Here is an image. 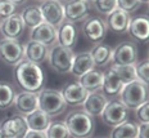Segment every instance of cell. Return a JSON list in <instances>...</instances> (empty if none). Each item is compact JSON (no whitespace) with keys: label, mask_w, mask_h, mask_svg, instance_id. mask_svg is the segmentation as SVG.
I'll return each instance as SVG.
<instances>
[{"label":"cell","mask_w":149,"mask_h":138,"mask_svg":"<svg viewBox=\"0 0 149 138\" xmlns=\"http://www.w3.org/2000/svg\"><path fill=\"white\" fill-rule=\"evenodd\" d=\"M123 81L120 79V76L114 71V68L109 66L105 71H103V84H102L100 90L104 93V96L108 99L117 98L120 92L123 88Z\"/></svg>","instance_id":"14"},{"label":"cell","mask_w":149,"mask_h":138,"mask_svg":"<svg viewBox=\"0 0 149 138\" xmlns=\"http://www.w3.org/2000/svg\"><path fill=\"white\" fill-rule=\"evenodd\" d=\"M130 21H131V15L116 8L113 12H111L107 15V20L104 22L105 26H107V30L112 31L113 34H117V35H122V34L127 32Z\"/></svg>","instance_id":"16"},{"label":"cell","mask_w":149,"mask_h":138,"mask_svg":"<svg viewBox=\"0 0 149 138\" xmlns=\"http://www.w3.org/2000/svg\"><path fill=\"white\" fill-rule=\"evenodd\" d=\"M139 1H140V4H147L148 0H139Z\"/></svg>","instance_id":"41"},{"label":"cell","mask_w":149,"mask_h":138,"mask_svg":"<svg viewBox=\"0 0 149 138\" xmlns=\"http://www.w3.org/2000/svg\"><path fill=\"white\" fill-rule=\"evenodd\" d=\"M0 138H9V137H7L4 133H1V132H0Z\"/></svg>","instance_id":"40"},{"label":"cell","mask_w":149,"mask_h":138,"mask_svg":"<svg viewBox=\"0 0 149 138\" xmlns=\"http://www.w3.org/2000/svg\"><path fill=\"white\" fill-rule=\"evenodd\" d=\"M22 138H48L45 132H36V130H27V133L24 134Z\"/></svg>","instance_id":"38"},{"label":"cell","mask_w":149,"mask_h":138,"mask_svg":"<svg viewBox=\"0 0 149 138\" xmlns=\"http://www.w3.org/2000/svg\"><path fill=\"white\" fill-rule=\"evenodd\" d=\"M90 9H91V4L85 0H66L63 3L64 20L74 25L84 22L90 15Z\"/></svg>","instance_id":"10"},{"label":"cell","mask_w":149,"mask_h":138,"mask_svg":"<svg viewBox=\"0 0 149 138\" xmlns=\"http://www.w3.org/2000/svg\"><path fill=\"white\" fill-rule=\"evenodd\" d=\"M37 97H39V108L44 111L49 118H57L66 111L67 105L59 90L44 88L37 93Z\"/></svg>","instance_id":"4"},{"label":"cell","mask_w":149,"mask_h":138,"mask_svg":"<svg viewBox=\"0 0 149 138\" xmlns=\"http://www.w3.org/2000/svg\"><path fill=\"white\" fill-rule=\"evenodd\" d=\"M134 67H135L136 80L141 81V83H144L148 85V83H149V73H148L149 61H148V58L143 59V61H138L134 65Z\"/></svg>","instance_id":"33"},{"label":"cell","mask_w":149,"mask_h":138,"mask_svg":"<svg viewBox=\"0 0 149 138\" xmlns=\"http://www.w3.org/2000/svg\"><path fill=\"white\" fill-rule=\"evenodd\" d=\"M39 8L41 12L42 20L46 23L58 27L64 21L63 3L58 0H42L39 4Z\"/></svg>","instance_id":"11"},{"label":"cell","mask_w":149,"mask_h":138,"mask_svg":"<svg viewBox=\"0 0 149 138\" xmlns=\"http://www.w3.org/2000/svg\"><path fill=\"white\" fill-rule=\"evenodd\" d=\"M14 79L18 87L26 92L39 93L45 85V75L40 65L32 63L27 59H22L14 66Z\"/></svg>","instance_id":"1"},{"label":"cell","mask_w":149,"mask_h":138,"mask_svg":"<svg viewBox=\"0 0 149 138\" xmlns=\"http://www.w3.org/2000/svg\"><path fill=\"white\" fill-rule=\"evenodd\" d=\"M91 4L97 13L108 15L117 8V0H93Z\"/></svg>","instance_id":"32"},{"label":"cell","mask_w":149,"mask_h":138,"mask_svg":"<svg viewBox=\"0 0 149 138\" xmlns=\"http://www.w3.org/2000/svg\"><path fill=\"white\" fill-rule=\"evenodd\" d=\"M139 124L136 121L126 120L111 130L109 138H138Z\"/></svg>","instance_id":"28"},{"label":"cell","mask_w":149,"mask_h":138,"mask_svg":"<svg viewBox=\"0 0 149 138\" xmlns=\"http://www.w3.org/2000/svg\"><path fill=\"white\" fill-rule=\"evenodd\" d=\"M13 106H14V110L19 115L27 116L29 114L39 108V97H37V93L26 92V90L17 93L14 97Z\"/></svg>","instance_id":"15"},{"label":"cell","mask_w":149,"mask_h":138,"mask_svg":"<svg viewBox=\"0 0 149 138\" xmlns=\"http://www.w3.org/2000/svg\"><path fill=\"white\" fill-rule=\"evenodd\" d=\"M66 123L71 138H91L95 132V118L90 116L82 108L68 112Z\"/></svg>","instance_id":"2"},{"label":"cell","mask_w":149,"mask_h":138,"mask_svg":"<svg viewBox=\"0 0 149 138\" xmlns=\"http://www.w3.org/2000/svg\"><path fill=\"white\" fill-rule=\"evenodd\" d=\"M139 7H140V1L139 0H117V8L129 14L136 12Z\"/></svg>","instance_id":"35"},{"label":"cell","mask_w":149,"mask_h":138,"mask_svg":"<svg viewBox=\"0 0 149 138\" xmlns=\"http://www.w3.org/2000/svg\"><path fill=\"white\" fill-rule=\"evenodd\" d=\"M49 48L44 44L35 42V40H29L23 45V57L27 61L32 62L36 65L44 63L48 58Z\"/></svg>","instance_id":"20"},{"label":"cell","mask_w":149,"mask_h":138,"mask_svg":"<svg viewBox=\"0 0 149 138\" xmlns=\"http://www.w3.org/2000/svg\"><path fill=\"white\" fill-rule=\"evenodd\" d=\"M77 81L89 93L95 92V90H100L102 84H103V71L93 68V70L88 71L86 74H84L81 77H79Z\"/></svg>","instance_id":"24"},{"label":"cell","mask_w":149,"mask_h":138,"mask_svg":"<svg viewBox=\"0 0 149 138\" xmlns=\"http://www.w3.org/2000/svg\"><path fill=\"white\" fill-rule=\"evenodd\" d=\"M17 12V5L9 0H0V22L12 17Z\"/></svg>","instance_id":"34"},{"label":"cell","mask_w":149,"mask_h":138,"mask_svg":"<svg viewBox=\"0 0 149 138\" xmlns=\"http://www.w3.org/2000/svg\"><path fill=\"white\" fill-rule=\"evenodd\" d=\"M59 92L63 97L66 105L71 106V107L82 106V103L85 102L86 97L89 94V92L86 89H84L79 81H72V83L66 84Z\"/></svg>","instance_id":"13"},{"label":"cell","mask_w":149,"mask_h":138,"mask_svg":"<svg viewBox=\"0 0 149 138\" xmlns=\"http://www.w3.org/2000/svg\"><path fill=\"white\" fill-rule=\"evenodd\" d=\"M135 114L139 123H149V102H145L139 106L135 110Z\"/></svg>","instance_id":"36"},{"label":"cell","mask_w":149,"mask_h":138,"mask_svg":"<svg viewBox=\"0 0 149 138\" xmlns=\"http://www.w3.org/2000/svg\"><path fill=\"white\" fill-rule=\"evenodd\" d=\"M129 35L135 40V43H145L149 36V21L145 15L131 18L127 29Z\"/></svg>","instance_id":"22"},{"label":"cell","mask_w":149,"mask_h":138,"mask_svg":"<svg viewBox=\"0 0 149 138\" xmlns=\"http://www.w3.org/2000/svg\"><path fill=\"white\" fill-rule=\"evenodd\" d=\"M48 138H71V134L68 132V128L64 121H52L49 124L48 129L45 130Z\"/></svg>","instance_id":"30"},{"label":"cell","mask_w":149,"mask_h":138,"mask_svg":"<svg viewBox=\"0 0 149 138\" xmlns=\"http://www.w3.org/2000/svg\"><path fill=\"white\" fill-rule=\"evenodd\" d=\"M17 94L13 84L0 81V110H7L13 106L14 97Z\"/></svg>","instance_id":"29"},{"label":"cell","mask_w":149,"mask_h":138,"mask_svg":"<svg viewBox=\"0 0 149 138\" xmlns=\"http://www.w3.org/2000/svg\"><path fill=\"white\" fill-rule=\"evenodd\" d=\"M77 43V29L76 25L64 20L57 27V44L64 48L72 49Z\"/></svg>","instance_id":"21"},{"label":"cell","mask_w":149,"mask_h":138,"mask_svg":"<svg viewBox=\"0 0 149 138\" xmlns=\"http://www.w3.org/2000/svg\"><path fill=\"white\" fill-rule=\"evenodd\" d=\"M82 35L89 43L102 44L107 36V26H105L104 20H102L98 15H89L85 21L82 22Z\"/></svg>","instance_id":"8"},{"label":"cell","mask_w":149,"mask_h":138,"mask_svg":"<svg viewBox=\"0 0 149 138\" xmlns=\"http://www.w3.org/2000/svg\"><path fill=\"white\" fill-rule=\"evenodd\" d=\"M90 56L93 58L95 68L97 67H104V66L109 65L112 62V48L109 45L105 44H97L91 48V51H89Z\"/></svg>","instance_id":"26"},{"label":"cell","mask_w":149,"mask_h":138,"mask_svg":"<svg viewBox=\"0 0 149 138\" xmlns=\"http://www.w3.org/2000/svg\"><path fill=\"white\" fill-rule=\"evenodd\" d=\"M149 90L148 85L139 80L125 84L118 94V99L129 110H136L140 105L148 102Z\"/></svg>","instance_id":"3"},{"label":"cell","mask_w":149,"mask_h":138,"mask_svg":"<svg viewBox=\"0 0 149 138\" xmlns=\"http://www.w3.org/2000/svg\"><path fill=\"white\" fill-rule=\"evenodd\" d=\"M112 67L114 68V71H116L117 75L120 76V79L123 81V84H129V83H131V81L136 80L134 65H131V66H116V65H112Z\"/></svg>","instance_id":"31"},{"label":"cell","mask_w":149,"mask_h":138,"mask_svg":"<svg viewBox=\"0 0 149 138\" xmlns=\"http://www.w3.org/2000/svg\"><path fill=\"white\" fill-rule=\"evenodd\" d=\"M139 48L138 44L131 40H125L117 44L112 49V65L116 66H131L138 62Z\"/></svg>","instance_id":"7"},{"label":"cell","mask_w":149,"mask_h":138,"mask_svg":"<svg viewBox=\"0 0 149 138\" xmlns=\"http://www.w3.org/2000/svg\"><path fill=\"white\" fill-rule=\"evenodd\" d=\"M85 1H88V3H90V4H91V3H93V0H85Z\"/></svg>","instance_id":"42"},{"label":"cell","mask_w":149,"mask_h":138,"mask_svg":"<svg viewBox=\"0 0 149 138\" xmlns=\"http://www.w3.org/2000/svg\"><path fill=\"white\" fill-rule=\"evenodd\" d=\"M58 1H61V3H64V1H66V0H58Z\"/></svg>","instance_id":"44"},{"label":"cell","mask_w":149,"mask_h":138,"mask_svg":"<svg viewBox=\"0 0 149 138\" xmlns=\"http://www.w3.org/2000/svg\"><path fill=\"white\" fill-rule=\"evenodd\" d=\"M0 32L5 39L19 40L24 32V25L19 14H13L12 17L0 22Z\"/></svg>","instance_id":"18"},{"label":"cell","mask_w":149,"mask_h":138,"mask_svg":"<svg viewBox=\"0 0 149 138\" xmlns=\"http://www.w3.org/2000/svg\"><path fill=\"white\" fill-rule=\"evenodd\" d=\"M108 101H109V99L104 96V93L102 92V90H95V92L89 93L81 107L85 112H88L90 116L99 118Z\"/></svg>","instance_id":"19"},{"label":"cell","mask_w":149,"mask_h":138,"mask_svg":"<svg viewBox=\"0 0 149 138\" xmlns=\"http://www.w3.org/2000/svg\"><path fill=\"white\" fill-rule=\"evenodd\" d=\"M138 138H149V123H139Z\"/></svg>","instance_id":"37"},{"label":"cell","mask_w":149,"mask_h":138,"mask_svg":"<svg viewBox=\"0 0 149 138\" xmlns=\"http://www.w3.org/2000/svg\"><path fill=\"white\" fill-rule=\"evenodd\" d=\"M74 52L70 48H64L59 44H54L49 48L48 61L49 66L59 75H66L71 71Z\"/></svg>","instance_id":"5"},{"label":"cell","mask_w":149,"mask_h":138,"mask_svg":"<svg viewBox=\"0 0 149 138\" xmlns=\"http://www.w3.org/2000/svg\"><path fill=\"white\" fill-rule=\"evenodd\" d=\"M95 68L93 58L90 56L89 52H80V53H74L73 62H72V67H71L70 73L73 75L76 79L81 77L84 74H86L88 71Z\"/></svg>","instance_id":"23"},{"label":"cell","mask_w":149,"mask_h":138,"mask_svg":"<svg viewBox=\"0 0 149 138\" xmlns=\"http://www.w3.org/2000/svg\"><path fill=\"white\" fill-rule=\"evenodd\" d=\"M33 1H39V3H41V1H42V0H33Z\"/></svg>","instance_id":"43"},{"label":"cell","mask_w":149,"mask_h":138,"mask_svg":"<svg viewBox=\"0 0 149 138\" xmlns=\"http://www.w3.org/2000/svg\"><path fill=\"white\" fill-rule=\"evenodd\" d=\"M26 119L27 127L30 130H36V132H45L48 129L49 124L52 123V118H49L44 111H41L40 108L35 110L33 112L29 114L27 116H24Z\"/></svg>","instance_id":"25"},{"label":"cell","mask_w":149,"mask_h":138,"mask_svg":"<svg viewBox=\"0 0 149 138\" xmlns=\"http://www.w3.org/2000/svg\"><path fill=\"white\" fill-rule=\"evenodd\" d=\"M23 57V44L19 40L5 39L0 40V61L8 66H15Z\"/></svg>","instance_id":"9"},{"label":"cell","mask_w":149,"mask_h":138,"mask_svg":"<svg viewBox=\"0 0 149 138\" xmlns=\"http://www.w3.org/2000/svg\"><path fill=\"white\" fill-rule=\"evenodd\" d=\"M29 130L26 119L19 114L12 115L0 123V132L9 138H22Z\"/></svg>","instance_id":"12"},{"label":"cell","mask_w":149,"mask_h":138,"mask_svg":"<svg viewBox=\"0 0 149 138\" xmlns=\"http://www.w3.org/2000/svg\"><path fill=\"white\" fill-rule=\"evenodd\" d=\"M9 1H12L13 4H15L18 7V5H22V4H24V3L27 1V0H9Z\"/></svg>","instance_id":"39"},{"label":"cell","mask_w":149,"mask_h":138,"mask_svg":"<svg viewBox=\"0 0 149 138\" xmlns=\"http://www.w3.org/2000/svg\"><path fill=\"white\" fill-rule=\"evenodd\" d=\"M97 138H107V137H97Z\"/></svg>","instance_id":"45"},{"label":"cell","mask_w":149,"mask_h":138,"mask_svg":"<svg viewBox=\"0 0 149 138\" xmlns=\"http://www.w3.org/2000/svg\"><path fill=\"white\" fill-rule=\"evenodd\" d=\"M130 110L120 101L118 98H112L107 102L104 110L102 111L100 118L102 121L111 128H114L123 121L129 120Z\"/></svg>","instance_id":"6"},{"label":"cell","mask_w":149,"mask_h":138,"mask_svg":"<svg viewBox=\"0 0 149 138\" xmlns=\"http://www.w3.org/2000/svg\"><path fill=\"white\" fill-rule=\"evenodd\" d=\"M21 18L23 21L24 27H29V29H33V27L39 26L40 23H42L44 20H42L41 12H40L39 5L32 4V5H27L22 9V12L19 13Z\"/></svg>","instance_id":"27"},{"label":"cell","mask_w":149,"mask_h":138,"mask_svg":"<svg viewBox=\"0 0 149 138\" xmlns=\"http://www.w3.org/2000/svg\"><path fill=\"white\" fill-rule=\"evenodd\" d=\"M30 40H35L50 48L52 45L57 44V27L52 25L42 22L39 26L31 29L30 32Z\"/></svg>","instance_id":"17"}]
</instances>
